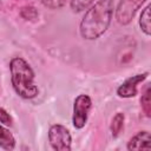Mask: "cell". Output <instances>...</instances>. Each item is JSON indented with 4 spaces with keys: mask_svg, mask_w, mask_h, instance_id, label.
<instances>
[{
    "mask_svg": "<svg viewBox=\"0 0 151 151\" xmlns=\"http://www.w3.org/2000/svg\"><path fill=\"white\" fill-rule=\"evenodd\" d=\"M114 12L113 0H97L86 9L80 25L79 32L85 40H96L100 38L110 27Z\"/></svg>",
    "mask_w": 151,
    "mask_h": 151,
    "instance_id": "1",
    "label": "cell"
},
{
    "mask_svg": "<svg viewBox=\"0 0 151 151\" xmlns=\"http://www.w3.org/2000/svg\"><path fill=\"white\" fill-rule=\"evenodd\" d=\"M11 84L14 92L22 99H33L39 88L34 83L35 74L31 65L21 57H14L9 61Z\"/></svg>",
    "mask_w": 151,
    "mask_h": 151,
    "instance_id": "2",
    "label": "cell"
},
{
    "mask_svg": "<svg viewBox=\"0 0 151 151\" xmlns=\"http://www.w3.org/2000/svg\"><path fill=\"white\" fill-rule=\"evenodd\" d=\"M92 109V99L87 94H79L73 101L72 110V124L74 129H83L88 119L90 111Z\"/></svg>",
    "mask_w": 151,
    "mask_h": 151,
    "instance_id": "3",
    "label": "cell"
},
{
    "mask_svg": "<svg viewBox=\"0 0 151 151\" xmlns=\"http://www.w3.org/2000/svg\"><path fill=\"white\" fill-rule=\"evenodd\" d=\"M48 142L53 150L70 151L72 144V136L70 130L61 124H53L48 129Z\"/></svg>",
    "mask_w": 151,
    "mask_h": 151,
    "instance_id": "4",
    "label": "cell"
},
{
    "mask_svg": "<svg viewBox=\"0 0 151 151\" xmlns=\"http://www.w3.org/2000/svg\"><path fill=\"white\" fill-rule=\"evenodd\" d=\"M145 0H120L116 9V19L120 25H127L133 19L136 12L142 7Z\"/></svg>",
    "mask_w": 151,
    "mask_h": 151,
    "instance_id": "5",
    "label": "cell"
},
{
    "mask_svg": "<svg viewBox=\"0 0 151 151\" xmlns=\"http://www.w3.org/2000/svg\"><path fill=\"white\" fill-rule=\"evenodd\" d=\"M147 76H149V73L144 72V73H138L132 77H129L117 87V91H116L117 96L119 98H124V99L136 97L138 93V85L140 83H143L147 78Z\"/></svg>",
    "mask_w": 151,
    "mask_h": 151,
    "instance_id": "6",
    "label": "cell"
},
{
    "mask_svg": "<svg viewBox=\"0 0 151 151\" xmlns=\"http://www.w3.org/2000/svg\"><path fill=\"white\" fill-rule=\"evenodd\" d=\"M126 149L130 150V151L150 150L151 149V136H150V132L146 131V130L137 132L127 142Z\"/></svg>",
    "mask_w": 151,
    "mask_h": 151,
    "instance_id": "7",
    "label": "cell"
},
{
    "mask_svg": "<svg viewBox=\"0 0 151 151\" xmlns=\"http://www.w3.org/2000/svg\"><path fill=\"white\" fill-rule=\"evenodd\" d=\"M0 147L4 150H13L15 147L14 136L1 123H0Z\"/></svg>",
    "mask_w": 151,
    "mask_h": 151,
    "instance_id": "8",
    "label": "cell"
},
{
    "mask_svg": "<svg viewBox=\"0 0 151 151\" xmlns=\"http://www.w3.org/2000/svg\"><path fill=\"white\" fill-rule=\"evenodd\" d=\"M139 28L140 31L146 35L150 37L151 34V24H150V5H146L144 7V9L142 11L140 15H139Z\"/></svg>",
    "mask_w": 151,
    "mask_h": 151,
    "instance_id": "9",
    "label": "cell"
},
{
    "mask_svg": "<svg viewBox=\"0 0 151 151\" xmlns=\"http://www.w3.org/2000/svg\"><path fill=\"white\" fill-rule=\"evenodd\" d=\"M124 122H125V116L123 112H117L114 114V117L111 120V125H110V130L112 136L116 138L120 134V132L124 129Z\"/></svg>",
    "mask_w": 151,
    "mask_h": 151,
    "instance_id": "10",
    "label": "cell"
},
{
    "mask_svg": "<svg viewBox=\"0 0 151 151\" xmlns=\"http://www.w3.org/2000/svg\"><path fill=\"white\" fill-rule=\"evenodd\" d=\"M140 105H142V110L144 111L145 116L147 118L151 117V87L150 84L145 87L142 98H140Z\"/></svg>",
    "mask_w": 151,
    "mask_h": 151,
    "instance_id": "11",
    "label": "cell"
},
{
    "mask_svg": "<svg viewBox=\"0 0 151 151\" xmlns=\"http://www.w3.org/2000/svg\"><path fill=\"white\" fill-rule=\"evenodd\" d=\"M94 2H96V0H70V7H71L72 12L80 13V12H84L87 8H90Z\"/></svg>",
    "mask_w": 151,
    "mask_h": 151,
    "instance_id": "12",
    "label": "cell"
},
{
    "mask_svg": "<svg viewBox=\"0 0 151 151\" xmlns=\"http://www.w3.org/2000/svg\"><path fill=\"white\" fill-rule=\"evenodd\" d=\"M20 17L25 20H34L38 18V11L33 6H25L20 9Z\"/></svg>",
    "mask_w": 151,
    "mask_h": 151,
    "instance_id": "13",
    "label": "cell"
},
{
    "mask_svg": "<svg viewBox=\"0 0 151 151\" xmlns=\"http://www.w3.org/2000/svg\"><path fill=\"white\" fill-rule=\"evenodd\" d=\"M41 4L51 9H58L66 5V0H40Z\"/></svg>",
    "mask_w": 151,
    "mask_h": 151,
    "instance_id": "14",
    "label": "cell"
},
{
    "mask_svg": "<svg viewBox=\"0 0 151 151\" xmlns=\"http://www.w3.org/2000/svg\"><path fill=\"white\" fill-rule=\"evenodd\" d=\"M0 123L5 126H11L12 125V117L4 107H0Z\"/></svg>",
    "mask_w": 151,
    "mask_h": 151,
    "instance_id": "15",
    "label": "cell"
}]
</instances>
